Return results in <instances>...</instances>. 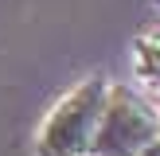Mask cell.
<instances>
[{
    "mask_svg": "<svg viewBox=\"0 0 160 156\" xmlns=\"http://www.w3.org/2000/svg\"><path fill=\"white\" fill-rule=\"evenodd\" d=\"M156 8H160V0H156Z\"/></svg>",
    "mask_w": 160,
    "mask_h": 156,
    "instance_id": "5",
    "label": "cell"
},
{
    "mask_svg": "<svg viewBox=\"0 0 160 156\" xmlns=\"http://www.w3.org/2000/svg\"><path fill=\"white\" fill-rule=\"evenodd\" d=\"M141 156H160V137H156V140H152V144H148V148H145Z\"/></svg>",
    "mask_w": 160,
    "mask_h": 156,
    "instance_id": "4",
    "label": "cell"
},
{
    "mask_svg": "<svg viewBox=\"0 0 160 156\" xmlns=\"http://www.w3.org/2000/svg\"><path fill=\"white\" fill-rule=\"evenodd\" d=\"M133 70L141 82L160 86V31H148L133 43Z\"/></svg>",
    "mask_w": 160,
    "mask_h": 156,
    "instance_id": "3",
    "label": "cell"
},
{
    "mask_svg": "<svg viewBox=\"0 0 160 156\" xmlns=\"http://www.w3.org/2000/svg\"><path fill=\"white\" fill-rule=\"evenodd\" d=\"M160 137V113L129 86H109L90 156H141Z\"/></svg>",
    "mask_w": 160,
    "mask_h": 156,
    "instance_id": "2",
    "label": "cell"
},
{
    "mask_svg": "<svg viewBox=\"0 0 160 156\" xmlns=\"http://www.w3.org/2000/svg\"><path fill=\"white\" fill-rule=\"evenodd\" d=\"M106 94L109 82L102 74L82 78L70 94H62L35 133V156H90Z\"/></svg>",
    "mask_w": 160,
    "mask_h": 156,
    "instance_id": "1",
    "label": "cell"
}]
</instances>
